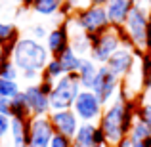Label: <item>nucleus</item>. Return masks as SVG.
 Listing matches in <instances>:
<instances>
[{"mask_svg":"<svg viewBox=\"0 0 151 147\" xmlns=\"http://www.w3.org/2000/svg\"><path fill=\"white\" fill-rule=\"evenodd\" d=\"M136 109L138 107L134 105V101L126 99L122 92H119V96L109 105H105L98 126L105 134V140L109 147L119 145L124 138H128L130 126H132L134 118H136Z\"/></svg>","mask_w":151,"mask_h":147,"instance_id":"1","label":"nucleus"},{"mask_svg":"<svg viewBox=\"0 0 151 147\" xmlns=\"http://www.w3.org/2000/svg\"><path fill=\"white\" fill-rule=\"evenodd\" d=\"M12 61L19 69V73H25V71L42 73L46 63L50 61V52L42 42L35 40L33 37H23L15 42L14 52H12Z\"/></svg>","mask_w":151,"mask_h":147,"instance_id":"2","label":"nucleus"},{"mask_svg":"<svg viewBox=\"0 0 151 147\" xmlns=\"http://www.w3.org/2000/svg\"><path fill=\"white\" fill-rule=\"evenodd\" d=\"M65 23L69 27H75V29L86 33V34H101L111 27L105 8L92 6V4L82 8V10H77Z\"/></svg>","mask_w":151,"mask_h":147,"instance_id":"3","label":"nucleus"},{"mask_svg":"<svg viewBox=\"0 0 151 147\" xmlns=\"http://www.w3.org/2000/svg\"><path fill=\"white\" fill-rule=\"evenodd\" d=\"M82 86L78 80L77 73H69L63 75L59 80H55L54 90L50 94V107L52 111H65V109H73L75 99L78 98Z\"/></svg>","mask_w":151,"mask_h":147,"instance_id":"4","label":"nucleus"},{"mask_svg":"<svg viewBox=\"0 0 151 147\" xmlns=\"http://www.w3.org/2000/svg\"><path fill=\"white\" fill-rule=\"evenodd\" d=\"M90 42H92V50H90L88 57L96 61L98 65H105L109 57L121 48V37H119V27H109L105 33L101 34H88Z\"/></svg>","mask_w":151,"mask_h":147,"instance_id":"5","label":"nucleus"},{"mask_svg":"<svg viewBox=\"0 0 151 147\" xmlns=\"http://www.w3.org/2000/svg\"><path fill=\"white\" fill-rule=\"evenodd\" d=\"M147 27H149V10L134 6L122 29L130 37L134 48L140 52H147Z\"/></svg>","mask_w":151,"mask_h":147,"instance_id":"6","label":"nucleus"},{"mask_svg":"<svg viewBox=\"0 0 151 147\" xmlns=\"http://www.w3.org/2000/svg\"><path fill=\"white\" fill-rule=\"evenodd\" d=\"M103 109L105 105L100 101V98L92 92V90H81L78 98L75 99L73 103V111L78 117L81 122H92V124H98L103 115Z\"/></svg>","mask_w":151,"mask_h":147,"instance_id":"7","label":"nucleus"},{"mask_svg":"<svg viewBox=\"0 0 151 147\" xmlns=\"http://www.w3.org/2000/svg\"><path fill=\"white\" fill-rule=\"evenodd\" d=\"M90 90L100 98V101L103 105H109V103L119 96V92H121V78L115 77V75L107 69V65H100L98 67V75H96V78H94V84H92Z\"/></svg>","mask_w":151,"mask_h":147,"instance_id":"8","label":"nucleus"},{"mask_svg":"<svg viewBox=\"0 0 151 147\" xmlns=\"http://www.w3.org/2000/svg\"><path fill=\"white\" fill-rule=\"evenodd\" d=\"M54 134H55V130L48 117H31L27 147H50Z\"/></svg>","mask_w":151,"mask_h":147,"instance_id":"9","label":"nucleus"},{"mask_svg":"<svg viewBox=\"0 0 151 147\" xmlns=\"http://www.w3.org/2000/svg\"><path fill=\"white\" fill-rule=\"evenodd\" d=\"M142 54H144V52H140V50H128V48H122L121 46V48L109 57V61H107L105 65L115 77L126 78L130 75V71L134 69V65L138 63L136 57L142 55Z\"/></svg>","mask_w":151,"mask_h":147,"instance_id":"10","label":"nucleus"},{"mask_svg":"<svg viewBox=\"0 0 151 147\" xmlns=\"http://www.w3.org/2000/svg\"><path fill=\"white\" fill-rule=\"evenodd\" d=\"M73 147H109L101 128L92 122H81L73 136Z\"/></svg>","mask_w":151,"mask_h":147,"instance_id":"11","label":"nucleus"},{"mask_svg":"<svg viewBox=\"0 0 151 147\" xmlns=\"http://www.w3.org/2000/svg\"><path fill=\"white\" fill-rule=\"evenodd\" d=\"M52 126H54L55 134H61V136L73 138L77 134L78 126H81V120L75 115L73 109H65V111H52L48 115Z\"/></svg>","mask_w":151,"mask_h":147,"instance_id":"12","label":"nucleus"},{"mask_svg":"<svg viewBox=\"0 0 151 147\" xmlns=\"http://www.w3.org/2000/svg\"><path fill=\"white\" fill-rule=\"evenodd\" d=\"M23 94H25V101L31 111V117H48L52 113L50 98L40 92L38 84H29L23 90Z\"/></svg>","mask_w":151,"mask_h":147,"instance_id":"13","label":"nucleus"},{"mask_svg":"<svg viewBox=\"0 0 151 147\" xmlns=\"http://www.w3.org/2000/svg\"><path fill=\"white\" fill-rule=\"evenodd\" d=\"M69 46H71V34H69L67 23H61V25L54 27L48 33V37H46V48H48L52 57L61 55Z\"/></svg>","mask_w":151,"mask_h":147,"instance_id":"14","label":"nucleus"},{"mask_svg":"<svg viewBox=\"0 0 151 147\" xmlns=\"http://www.w3.org/2000/svg\"><path fill=\"white\" fill-rule=\"evenodd\" d=\"M134 8V0H109L105 4V11L109 17L111 27H122L126 17Z\"/></svg>","mask_w":151,"mask_h":147,"instance_id":"15","label":"nucleus"},{"mask_svg":"<svg viewBox=\"0 0 151 147\" xmlns=\"http://www.w3.org/2000/svg\"><path fill=\"white\" fill-rule=\"evenodd\" d=\"M69 27V25H67ZM69 34H71V48L73 52L78 55V57H86L90 55V50H92V42H90V37L82 31L75 29V27H69Z\"/></svg>","mask_w":151,"mask_h":147,"instance_id":"16","label":"nucleus"},{"mask_svg":"<svg viewBox=\"0 0 151 147\" xmlns=\"http://www.w3.org/2000/svg\"><path fill=\"white\" fill-rule=\"evenodd\" d=\"M10 136H12V147H27V141H29V120L12 118Z\"/></svg>","mask_w":151,"mask_h":147,"instance_id":"17","label":"nucleus"},{"mask_svg":"<svg viewBox=\"0 0 151 147\" xmlns=\"http://www.w3.org/2000/svg\"><path fill=\"white\" fill-rule=\"evenodd\" d=\"M98 67H100V65H98L96 61H92L90 57H82L81 67H78V71H77L82 90H90V88H92L94 78H96V75H98Z\"/></svg>","mask_w":151,"mask_h":147,"instance_id":"18","label":"nucleus"},{"mask_svg":"<svg viewBox=\"0 0 151 147\" xmlns=\"http://www.w3.org/2000/svg\"><path fill=\"white\" fill-rule=\"evenodd\" d=\"M10 117L12 118H21V120H29L31 118V111H29V107H27L23 90L15 98H12V115Z\"/></svg>","mask_w":151,"mask_h":147,"instance_id":"19","label":"nucleus"},{"mask_svg":"<svg viewBox=\"0 0 151 147\" xmlns=\"http://www.w3.org/2000/svg\"><path fill=\"white\" fill-rule=\"evenodd\" d=\"M58 59H59V63H61V67H63V71H65V75L77 73L78 67H81V61H82V57H78V55L73 52V48H71V46H69L65 52H63L61 55H58Z\"/></svg>","mask_w":151,"mask_h":147,"instance_id":"20","label":"nucleus"},{"mask_svg":"<svg viewBox=\"0 0 151 147\" xmlns=\"http://www.w3.org/2000/svg\"><path fill=\"white\" fill-rule=\"evenodd\" d=\"M147 138H151V132L149 128L144 124V122L140 120V118H134L132 126H130V132H128V140L132 141V143H144Z\"/></svg>","mask_w":151,"mask_h":147,"instance_id":"21","label":"nucleus"},{"mask_svg":"<svg viewBox=\"0 0 151 147\" xmlns=\"http://www.w3.org/2000/svg\"><path fill=\"white\" fill-rule=\"evenodd\" d=\"M19 40V31L15 25L6 21H0V44L2 46H15Z\"/></svg>","mask_w":151,"mask_h":147,"instance_id":"22","label":"nucleus"},{"mask_svg":"<svg viewBox=\"0 0 151 147\" xmlns=\"http://www.w3.org/2000/svg\"><path fill=\"white\" fill-rule=\"evenodd\" d=\"M61 4H63V0H35L31 10L40 15H54L59 11Z\"/></svg>","mask_w":151,"mask_h":147,"instance_id":"23","label":"nucleus"},{"mask_svg":"<svg viewBox=\"0 0 151 147\" xmlns=\"http://www.w3.org/2000/svg\"><path fill=\"white\" fill-rule=\"evenodd\" d=\"M65 75V71H63L61 63H59L58 57H50V61L46 63L44 71H42V77L46 78H52V80H59V78Z\"/></svg>","mask_w":151,"mask_h":147,"instance_id":"24","label":"nucleus"},{"mask_svg":"<svg viewBox=\"0 0 151 147\" xmlns=\"http://www.w3.org/2000/svg\"><path fill=\"white\" fill-rule=\"evenodd\" d=\"M21 92V88H19L17 80H4V78H0V96L2 98H15L17 94Z\"/></svg>","mask_w":151,"mask_h":147,"instance_id":"25","label":"nucleus"},{"mask_svg":"<svg viewBox=\"0 0 151 147\" xmlns=\"http://www.w3.org/2000/svg\"><path fill=\"white\" fill-rule=\"evenodd\" d=\"M19 75H21V73H19V69L14 65L12 59L4 61L2 67H0V78H4V80H17Z\"/></svg>","mask_w":151,"mask_h":147,"instance_id":"26","label":"nucleus"},{"mask_svg":"<svg viewBox=\"0 0 151 147\" xmlns=\"http://www.w3.org/2000/svg\"><path fill=\"white\" fill-rule=\"evenodd\" d=\"M136 117L147 126L149 132H151V105H149V103H142V105L138 107V109H136Z\"/></svg>","mask_w":151,"mask_h":147,"instance_id":"27","label":"nucleus"},{"mask_svg":"<svg viewBox=\"0 0 151 147\" xmlns=\"http://www.w3.org/2000/svg\"><path fill=\"white\" fill-rule=\"evenodd\" d=\"M50 147H73V138L61 136V134H54L50 141Z\"/></svg>","mask_w":151,"mask_h":147,"instance_id":"28","label":"nucleus"},{"mask_svg":"<svg viewBox=\"0 0 151 147\" xmlns=\"http://www.w3.org/2000/svg\"><path fill=\"white\" fill-rule=\"evenodd\" d=\"M37 84H38V88H40V92L44 94V96H48V98H50L52 90H54V84H55V80H52V78H46V77H42L40 80L37 82Z\"/></svg>","mask_w":151,"mask_h":147,"instance_id":"29","label":"nucleus"},{"mask_svg":"<svg viewBox=\"0 0 151 147\" xmlns=\"http://www.w3.org/2000/svg\"><path fill=\"white\" fill-rule=\"evenodd\" d=\"M10 126H12V118L6 115H0V141L10 134Z\"/></svg>","mask_w":151,"mask_h":147,"instance_id":"30","label":"nucleus"},{"mask_svg":"<svg viewBox=\"0 0 151 147\" xmlns=\"http://www.w3.org/2000/svg\"><path fill=\"white\" fill-rule=\"evenodd\" d=\"M46 37H48V29H46L44 25H35L33 27V38L35 40H46Z\"/></svg>","mask_w":151,"mask_h":147,"instance_id":"31","label":"nucleus"},{"mask_svg":"<svg viewBox=\"0 0 151 147\" xmlns=\"http://www.w3.org/2000/svg\"><path fill=\"white\" fill-rule=\"evenodd\" d=\"M0 115H6V117L12 115V99L10 98H2L0 96Z\"/></svg>","mask_w":151,"mask_h":147,"instance_id":"32","label":"nucleus"},{"mask_svg":"<svg viewBox=\"0 0 151 147\" xmlns=\"http://www.w3.org/2000/svg\"><path fill=\"white\" fill-rule=\"evenodd\" d=\"M12 52H14V46H2L0 44V67H2L4 61L12 59Z\"/></svg>","mask_w":151,"mask_h":147,"instance_id":"33","label":"nucleus"},{"mask_svg":"<svg viewBox=\"0 0 151 147\" xmlns=\"http://www.w3.org/2000/svg\"><path fill=\"white\" fill-rule=\"evenodd\" d=\"M21 77L25 78V80H29V82H33V80H40L42 78V73H38V71H25V73H21Z\"/></svg>","mask_w":151,"mask_h":147,"instance_id":"34","label":"nucleus"},{"mask_svg":"<svg viewBox=\"0 0 151 147\" xmlns=\"http://www.w3.org/2000/svg\"><path fill=\"white\" fill-rule=\"evenodd\" d=\"M14 2H15V4H21V6H25V8H31L35 0H14Z\"/></svg>","mask_w":151,"mask_h":147,"instance_id":"35","label":"nucleus"},{"mask_svg":"<svg viewBox=\"0 0 151 147\" xmlns=\"http://www.w3.org/2000/svg\"><path fill=\"white\" fill-rule=\"evenodd\" d=\"M134 143H132V141H130L128 140V138H124V140H122L121 141V143H119V145H115V147H132Z\"/></svg>","mask_w":151,"mask_h":147,"instance_id":"36","label":"nucleus"},{"mask_svg":"<svg viewBox=\"0 0 151 147\" xmlns=\"http://www.w3.org/2000/svg\"><path fill=\"white\" fill-rule=\"evenodd\" d=\"M144 103H149V105H151V88L145 90V94H144Z\"/></svg>","mask_w":151,"mask_h":147,"instance_id":"37","label":"nucleus"},{"mask_svg":"<svg viewBox=\"0 0 151 147\" xmlns=\"http://www.w3.org/2000/svg\"><path fill=\"white\" fill-rule=\"evenodd\" d=\"M107 2H109V0H90V4H92V6H103V8H105Z\"/></svg>","mask_w":151,"mask_h":147,"instance_id":"38","label":"nucleus"},{"mask_svg":"<svg viewBox=\"0 0 151 147\" xmlns=\"http://www.w3.org/2000/svg\"><path fill=\"white\" fill-rule=\"evenodd\" d=\"M69 2H73V6H75V8H77V10H78V6H77L78 2H77V0H69ZM88 2H90V0H88Z\"/></svg>","mask_w":151,"mask_h":147,"instance_id":"39","label":"nucleus"},{"mask_svg":"<svg viewBox=\"0 0 151 147\" xmlns=\"http://www.w3.org/2000/svg\"><path fill=\"white\" fill-rule=\"evenodd\" d=\"M132 147H147V145H145V143H134Z\"/></svg>","mask_w":151,"mask_h":147,"instance_id":"40","label":"nucleus"},{"mask_svg":"<svg viewBox=\"0 0 151 147\" xmlns=\"http://www.w3.org/2000/svg\"><path fill=\"white\" fill-rule=\"evenodd\" d=\"M147 2H149V8H151V0H147Z\"/></svg>","mask_w":151,"mask_h":147,"instance_id":"41","label":"nucleus"}]
</instances>
